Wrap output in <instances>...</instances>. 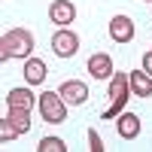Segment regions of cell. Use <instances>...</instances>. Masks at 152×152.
I'll list each match as a JSON object with an SVG mask.
<instances>
[{
  "label": "cell",
  "mask_w": 152,
  "mask_h": 152,
  "mask_svg": "<svg viewBox=\"0 0 152 152\" xmlns=\"http://www.w3.org/2000/svg\"><path fill=\"white\" fill-rule=\"evenodd\" d=\"M128 91H131L128 73H113V76H110V97H113V104L104 110V119H116L119 113H122L125 100H128Z\"/></svg>",
  "instance_id": "7a4b0ae2"
},
{
  "label": "cell",
  "mask_w": 152,
  "mask_h": 152,
  "mask_svg": "<svg viewBox=\"0 0 152 152\" xmlns=\"http://www.w3.org/2000/svg\"><path fill=\"white\" fill-rule=\"evenodd\" d=\"M40 113H43L46 122L61 125L67 119V100L61 94H55V91H46V94H40Z\"/></svg>",
  "instance_id": "3957f363"
},
{
  "label": "cell",
  "mask_w": 152,
  "mask_h": 152,
  "mask_svg": "<svg viewBox=\"0 0 152 152\" xmlns=\"http://www.w3.org/2000/svg\"><path fill=\"white\" fill-rule=\"evenodd\" d=\"M88 143H91V152H104V143H100L97 131H88Z\"/></svg>",
  "instance_id": "2e32d148"
},
{
  "label": "cell",
  "mask_w": 152,
  "mask_h": 152,
  "mask_svg": "<svg viewBox=\"0 0 152 152\" xmlns=\"http://www.w3.org/2000/svg\"><path fill=\"white\" fill-rule=\"evenodd\" d=\"M0 137H3V143H6V140H15V137H21V134H18V128H15V125H12L6 116L0 119Z\"/></svg>",
  "instance_id": "9a60e30c"
},
{
  "label": "cell",
  "mask_w": 152,
  "mask_h": 152,
  "mask_svg": "<svg viewBox=\"0 0 152 152\" xmlns=\"http://www.w3.org/2000/svg\"><path fill=\"white\" fill-rule=\"evenodd\" d=\"M31 49H34L31 31L12 28V31L3 34V40H0V58L3 61H9V58H31Z\"/></svg>",
  "instance_id": "6da1fadb"
},
{
  "label": "cell",
  "mask_w": 152,
  "mask_h": 152,
  "mask_svg": "<svg viewBox=\"0 0 152 152\" xmlns=\"http://www.w3.org/2000/svg\"><path fill=\"white\" fill-rule=\"evenodd\" d=\"M143 70L152 76V52H146V55H143Z\"/></svg>",
  "instance_id": "e0dca14e"
},
{
  "label": "cell",
  "mask_w": 152,
  "mask_h": 152,
  "mask_svg": "<svg viewBox=\"0 0 152 152\" xmlns=\"http://www.w3.org/2000/svg\"><path fill=\"white\" fill-rule=\"evenodd\" d=\"M146 3H152V0H146Z\"/></svg>",
  "instance_id": "ac0fdd59"
},
{
  "label": "cell",
  "mask_w": 152,
  "mask_h": 152,
  "mask_svg": "<svg viewBox=\"0 0 152 152\" xmlns=\"http://www.w3.org/2000/svg\"><path fill=\"white\" fill-rule=\"evenodd\" d=\"M131 91L134 97H152V76L146 70H131Z\"/></svg>",
  "instance_id": "9c48e42d"
},
{
  "label": "cell",
  "mask_w": 152,
  "mask_h": 152,
  "mask_svg": "<svg viewBox=\"0 0 152 152\" xmlns=\"http://www.w3.org/2000/svg\"><path fill=\"white\" fill-rule=\"evenodd\" d=\"M49 18H52L55 24H70L76 18V6L70 3V0H55V3L49 6Z\"/></svg>",
  "instance_id": "ba28073f"
},
{
  "label": "cell",
  "mask_w": 152,
  "mask_h": 152,
  "mask_svg": "<svg viewBox=\"0 0 152 152\" xmlns=\"http://www.w3.org/2000/svg\"><path fill=\"white\" fill-rule=\"evenodd\" d=\"M6 107H15V110H34V91L31 88H12L6 94Z\"/></svg>",
  "instance_id": "30bf717a"
},
{
  "label": "cell",
  "mask_w": 152,
  "mask_h": 152,
  "mask_svg": "<svg viewBox=\"0 0 152 152\" xmlns=\"http://www.w3.org/2000/svg\"><path fill=\"white\" fill-rule=\"evenodd\" d=\"M76 49H79V37H76L70 28L55 31V37H52V52H55L58 58H70V55H76Z\"/></svg>",
  "instance_id": "277c9868"
},
{
  "label": "cell",
  "mask_w": 152,
  "mask_h": 152,
  "mask_svg": "<svg viewBox=\"0 0 152 152\" xmlns=\"http://www.w3.org/2000/svg\"><path fill=\"white\" fill-rule=\"evenodd\" d=\"M58 94L67 100V104H73V107H82L85 100H88V85L85 82H76V79H70V82H64L58 88Z\"/></svg>",
  "instance_id": "5b68a950"
},
{
  "label": "cell",
  "mask_w": 152,
  "mask_h": 152,
  "mask_svg": "<svg viewBox=\"0 0 152 152\" xmlns=\"http://www.w3.org/2000/svg\"><path fill=\"white\" fill-rule=\"evenodd\" d=\"M110 37L116 43H131L134 40V21L128 15H116V18L110 21Z\"/></svg>",
  "instance_id": "8992f818"
},
{
  "label": "cell",
  "mask_w": 152,
  "mask_h": 152,
  "mask_svg": "<svg viewBox=\"0 0 152 152\" xmlns=\"http://www.w3.org/2000/svg\"><path fill=\"white\" fill-rule=\"evenodd\" d=\"M24 79H28V85H40L46 79V64L40 58H28V64H24Z\"/></svg>",
  "instance_id": "7c38bea8"
},
{
  "label": "cell",
  "mask_w": 152,
  "mask_h": 152,
  "mask_svg": "<svg viewBox=\"0 0 152 152\" xmlns=\"http://www.w3.org/2000/svg\"><path fill=\"white\" fill-rule=\"evenodd\" d=\"M6 119L18 128V134L31 131V110H15V107H9V110H6Z\"/></svg>",
  "instance_id": "4fadbf2b"
},
{
  "label": "cell",
  "mask_w": 152,
  "mask_h": 152,
  "mask_svg": "<svg viewBox=\"0 0 152 152\" xmlns=\"http://www.w3.org/2000/svg\"><path fill=\"white\" fill-rule=\"evenodd\" d=\"M116 128H119V137H125V140H134V137L140 134V119H137L134 113H122Z\"/></svg>",
  "instance_id": "8fae6325"
},
{
  "label": "cell",
  "mask_w": 152,
  "mask_h": 152,
  "mask_svg": "<svg viewBox=\"0 0 152 152\" xmlns=\"http://www.w3.org/2000/svg\"><path fill=\"white\" fill-rule=\"evenodd\" d=\"M37 149H40V152H67L64 140H58V137H43Z\"/></svg>",
  "instance_id": "5bb4252c"
},
{
  "label": "cell",
  "mask_w": 152,
  "mask_h": 152,
  "mask_svg": "<svg viewBox=\"0 0 152 152\" xmlns=\"http://www.w3.org/2000/svg\"><path fill=\"white\" fill-rule=\"evenodd\" d=\"M88 73L94 76V79H110L113 73V58L107 55V52H97V55H91L88 58Z\"/></svg>",
  "instance_id": "52a82bcc"
}]
</instances>
